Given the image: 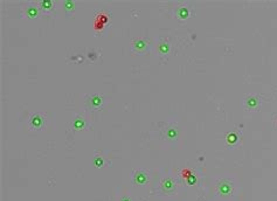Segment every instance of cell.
<instances>
[{
    "label": "cell",
    "instance_id": "cell-10",
    "mask_svg": "<svg viewBox=\"0 0 277 201\" xmlns=\"http://www.w3.org/2000/svg\"><path fill=\"white\" fill-rule=\"evenodd\" d=\"M41 7L48 11V9H50V8L53 7V2H51V1H42V2H41Z\"/></svg>",
    "mask_w": 277,
    "mask_h": 201
},
{
    "label": "cell",
    "instance_id": "cell-12",
    "mask_svg": "<svg viewBox=\"0 0 277 201\" xmlns=\"http://www.w3.org/2000/svg\"><path fill=\"white\" fill-rule=\"evenodd\" d=\"M94 162H95L96 167H102V166L104 165V161H103V159H102L101 157H96L95 160H94Z\"/></svg>",
    "mask_w": 277,
    "mask_h": 201
},
{
    "label": "cell",
    "instance_id": "cell-6",
    "mask_svg": "<svg viewBox=\"0 0 277 201\" xmlns=\"http://www.w3.org/2000/svg\"><path fill=\"white\" fill-rule=\"evenodd\" d=\"M26 14L29 16V18H35L37 15V9L34 8V7H28L26 9Z\"/></svg>",
    "mask_w": 277,
    "mask_h": 201
},
{
    "label": "cell",
    "instance_id": "cell-2",
    "mask_svg": "<svg viewBox=\"0 0 277 201\" xmlns=\"http://www.w3.org/2000/svg\"><path fill=\"white\" fill-rule=\"evenodd\" d=\"M132 181L134 185H139V186L145 185L147 183V174L144 171H137L132 175Z\"/></svg>",
    "mask_w": 277,
    "mask_h": 201
},
{
    "label": "cell",
    "instance_id": "cell-8",
    "mask_svg": "<svg viewBox=\"0 0 277 201\" xmlns=\"http://www.w3.org/2000/svg\"><path fill=\"white\" fill-rule=\"evenodd\" d=\"M166 138H171V139H174L175 137H176V131L174 130V129H168L167 131H166Z\"/></svg>",
    "mask_w": 277,
    "mask_h": 201
},
{
    "label": "cell",
    "instance_id": "cell-13",
    "mask_svg": "<svg viewBox=\"0 0 277 201\" xmlns=\"http://www.w3.org/2000/svg\"><path fill=\"white\" fill-rule=\"evenodd\" d=\"M161 185H162V186H164V187H165V186H166V188H164V189H165V190H171V189H172V188H171V187H172V185H173V183H172V182H171V181H169V180H166V181H164V182H162V183H161Z\"/></svg>",
    "mask_w": 277,
    "mask_h": 201
},
{
    "label": "cell",
    "instance_id": "cell-4",
    "mask_svg": "<svg viewBox=\"0 0 277 201\" xmlns=\"http://www.w3.org/2000/svg\"><path fill=\"white\" fill-rule=\"evenodd\" d=\"M146 43H147V41H144V40H137V41H133L132 46H133L134 50H137V51H141V50H144Z\"/></svg>",
    "mask_w": 277,
    "mask_h": 201
},
{
    "label": "cell",
    "instance_id": "cell-7",
    "mask_svg": "<svg viewBox=\"0 0 277 201\" xmlns=\"http://www.w3.org/2000/svg\"><path fill=\"white\" fill-rule=\"evenodd\" d=\"M178 16H179L180 19H186V18L188 16V11H187V8H180L179 12H178Z\"/></svg>",
    "mask_w": 277,
    "mask_h": 201
},
{
    "label": "cell",
    "instance_id": "cell-9",
    "mask_svg": "<svg viewBox=\"0 0 277 201\" xmlns=\"http://www.w3.org/2000/svg\"><path fill=\"white\" fill-rule=\"evenodd\" d=\"M72 125H74V127H75V129H81V127H83L84 123H83V120H82V119L79 120V118H76V119L74 120Z\"/></svg>",
    "mask_w": 277,
    "mask_h": 201
},
{
    "label": "cell",
    "instance_id": "cell-5",
    "mask_svg": "<svg viewBox=\"0 0 277 201\" xmlns=\"http://www.w3.org/2000/svg\"><path fill=\"white\" fill-rule=\"evenodd\" d=\"M89 102L91 103L90 105H91V108H95V109H97V108H99L101 106V102H102V99H101V96H92L90 99H89Z\"/></svg>",
    "mask_w": 277,
    "mask_h": 201
},
{
    "label": "cell",
    "instance_id": "cell-11",
    "mask_svg": "<svg viewBox=\"0 0 277 201\" xmlns=\"http://www.w3.org/2000/svg\"><path fill=\"white\" fill-rule=\"evenodd\" d=\"M65 11H67V13H70V11L72 12L74 11V2H71V1H65Z\"/></svg>",
    "mask_w": 277,
    "mask_h": 201
},
{
    "label": "cell",
    "instance_id": "cell-1",
    "mask_svg": "<svg viewBox=\"0 0 277 201\" xmlns=\"http://www.w3.org/2000/svg\"><path fill=\"white\" fill-rule=\"evenodd\" d=\"M29 129L30 130H34V131H40L44 127V119L41 115L39 113H35L30 118H29Z\"/></svg>",
    "mask_w": 277,
    "mask_h": 201
},
{
    "label": "cell",
    "instance_id": "cell-3",
    "mask_svg": "<svg viewBox=\"0 0 277 201\" xmlns=\"http://www.w3.org/2000/svg\"><path fill=\"white\" fill-rule=\"evenodd\" d=\"M244 105H245L247 109H255V108H257V105H258V100H257L256 97L250 96V97H247V98H245Z\"/></svg>",
    "mask_w": 277,
    "mask_h": 201
},
{
    "label": "cell",
    "instance_id": "cell-14",
    "mask_svg": "<svg viewBox=\"0 0 277 201\" xmlns=\"http://www.w3.org/2000/svg\"><path fill=\"white\" fill-rule=\"evenodd\" d=\"M120 201H131V199H129V197H123Z\"/></svg>",
    "mask_w": 277,
    "mask_h": 201
}]
</instances>
